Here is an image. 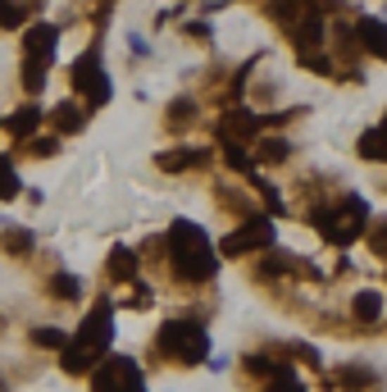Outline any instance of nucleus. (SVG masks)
<instances>
[{
  "instance_id": "nucleus-21",
  "label": "nucleus",
  "mask_w": 387,
  "mask_h": 392,
  "mask_svg": "<svg viewBox=\"0 0 387 392\" xmlns=\"http://www.w3.org/2000/svg\"><path fill=\"white\" fill-rule=\"evenodd\" d=\"M0 392H5V384H0Z\"/></svg>"
},
{
  "instance_id": "nucleus-18",
  "label": "nucleus",
  "mask_w": 387,
  "mask_h": 392,
  "mask_svg": "<svg viewBox=\"0 0 387 392\" xmlns=\"http://www.w3.org/2000/svg\"><path fill=\"white\" fill-rule=\"evenodd\" d=\"M246 369H250V374H260V379H269V374H274V365H269L265 356H246Z\"/></svg>"
},
{
  "instance_id": "nucleus-17",
  "label": "nucleus",
  "mask_w": 387,
  "mask_h": 392,
  "mask_svg": "<svg viewBox=\"0 0 387 392\" xmlns=\"http://www.w3.org/2000/svg\"><path fill=\"white\" fill-rule=\"evenodd\" d=\"M32 246V233H23V228H9V251H27Z\"/></svg>"
},
{
  "instance_id": "nucleus-7",
  "label": "nucleus",
  "mask_w": 387,
  "mask_h": 392,
  "mask_svg": "<svg viewBox=\"0 0 387 392\" xmlns=\"http://www.w3.org/2000/svg\"><path fill=\"white\" fill-rule=\"evenodd\" d=\"M355 37H360L364 51H374L379 60H387V23H383V18H360Z\"/></svg>"
},
{
  "instance_id": "nucleus-22",
  "label": "nucleus",
  "mask_w": 387,
  "mask_h": 392,
  "mask_svg": "<svg viewBox=\"0 0 387 392\" xmlns=\"http://www.w3.org/2000/svg\"><path fill=\"white\" fill-rule=\"evenodd\" d=\"M383 18H387V9H383Z\"/></svg>"
},
{
  "instance_id": "nucleus-20",
  "label": "nucleus",
  "mask_w": 387,
  "mask_h": 392,
  "mask_svg": "<svg viewBox=\"0 0 387 392\" xmlns=\"http://www.w3.org/2000/svg\"><path fill=\"white\" fill-rule=\"evenodd\" d=\"M265 156H269V160H283V156H287V146H283V141H269Z\"/></svg>"
},
{
  "instance_id": "nucleus-8",
  "label": "nucleus",
  "mask_w": 387,
  "mask_h": 392,
  "mask_svg": "<svg viewBox=\"0 0 387 392\" xmlns=\"http://www.w3.org/2000/svg\"><path fill=\"white\" fill-rule=\"evenodd\" d=\"M51 55H55V27H32V37H27V60H37V64H51Z\"/></svg>"
},
{
  "instance_id": "nucleus-4",
  "label": "nucleus",
  "mask_w": 387,
  "mask_h": 392,
  "mask_svg": "<svg viewBox=\"0 0 387 392\" xmlns=\"http://www.w3.org/2000/svg\"><path fill=\"white\" fill-rule=\"evenodd\" d=\"M73 87L82 91V96L91 101V105H105V101H110V78L96 69V55H82V60H77V69H73Z\"/></svg>"
},
{
  "instance_id": "nucleus-5",
  "label": "nucleus",
  "mask_w": 387,
  "mask_h": 392,
  "mask_svg": "<svg viewBox=\"0 0 387 392\" xmlns=\"http://www.w3.org/2000/svg\"><path fill=\"white\" fill-rule=\"evenodd\" d=\"M110 333H114V320H110V305H96L91 315H87V324H82V333H77V342H82L91 356H105V347H110Z\"/></svg>"
},
{
  "instance_id": "nucleus-2",
  "label": "nucleus",
  "mask_w": 387,
  "mask_h": 392,
  "mask_svg": "<svg viewBox=\"0 0 387 392\" xmlns=\"http://www.w3.org/2000/svg\"><path fill=\"white\" fill-rule=\"evenodd\" d=\"M160 347L169 351V356L187 360V365H196V360L210 356V347H205V329H201L196 320H169V324H164V333H160Z\"/></svg>"
},
{
  "instance_id": "nucleus-16",
  "label": "nucleus",
  "mask_w": 387,
  "mask_h": 392,
  "mask_svg": "<svg viewBox=\"0 0 387 392\" xmlns=\"http://www.w3.org/2000/svg\"><path fill=\"white\" fill-rule=\"evenodd\" d=\"M51 283H55L51 288L55 296H77V279H69V274H60V279H51Z\"/></svg>"
},
{
  "instance_id": "nucleus-11",
  "label": "nucleus",
  "mask_w": 387,
  "mask_h": 392,
  "mask_svg": "<svg viewBox=\"0 0 387 392\" xmlns=\"http://www.w3.org/2000/svg\"><path fill=\"white\" fill-rule=\"evenodd\" d=\"M37 119H42V110H37V105H27V110H18L14 119H9V132H14V137H27V132L37 128Z\"/></svg>"
},
{
  "instance_id": "nucleus-10",
  "label": "nucleus",
  "mask_w": 387,
  "mask_h": 392,
  "mask_svg": "<svg viewBox=\"0 0 387 392\" xmlns=\"http://www.w3.org/2000/svg\"><path fill=\"white\" fill-rule=\"evenodd\" d=\"M132 270H137V255H132L128 246H119V251L110 255V274H114L119 283H128V279H132Z\"/></svg>"
},
{
  "instance_id": "nucleus-3",
  "label": "nucleus",
  "mask_w": 387,
  "mask_h": 392,
  "mask_svg": "<svg viewBox=\"0 0 387 392\" xmlns=\"http://www.w3.org/2000/svg\"><path fill=\"white\" fill-rule=\"evenodd\" d=\"M96 392H146V379H141V365L132 356H105V365H96L91 374Z\"/></svg>"
},
{
  "instance_id": "nucleus-15",
  "label": "nucleus",
  "mask_w": 387,
  "mask_h": 392,
  "mask_svg": "<svg viewBox=\"0 0 387 392\" xmlns=\"http://www.w3.org/2000/svg\"><path fill=\"white\" fill-rule=\"evenodd\" d=\"M23 23V9L9 5V0H0V27H18Z\"/></svg>"
},
{
  "instance_id": "nucleus-19",
  "label": "nucleus",
  "mask_w": 387,
  "mask_h": 392,
  "mask_svg": "<svg viewBox=\"0 0 387 392\" xmlns=\"http://www.w3.org/2000/svg\"><path fill=\"white\" fill-rule=\"evenodd\" d=\"M55 119H60V128H77V123H82V119H77V114L69 110V105H64V110H60V114H55Z\"/></svg>"
},
{
  "instance_id": "nucleus-9",
  "label": "nucleus",
  "mask_w": 387,
  "mask_h": 392,
  "mask_svg": "<svg viewBox=\"0 0 387 392\" xmlns=\"http://www.w3.org/2000/svg\"><path fill=\"white\" fill-rule=\"evenodd\" d=\"M355 320H364V324H379L383 320V296L374 292V288L355 296Z\"/></svg>"
},
{
  "instance_id": "nucleus-14",
  "label": "nucleus",
  "mask_w": 387,
  "mask_h": 392,
  "mask_svg": "<svg viewBox=\"0 0 387 392\" xmlns=\"http://www.w3.org/2000/svg\"><path fill=\"white\" fill-rule=\"evenodd\" d=\"M32 342H37V347H64L69 338H64L60 329H37V333H32Z\"/></svg>"
},
{
  "instance_id": "nucleus-6",
  "label": "nucleus",
  "mask_w": 387,
  "mask_h": 392,
  "mask_svg": "<svg viewBox=\"0 0 387 392\" xmlns=\"http://www.w3.org/2000/svg\"><path fill=\"white\" fill-rule=\"evenodd\" d=\"M364 219H369V206H364L360 196H351L342 206V219H324V233L333 237V242H351L355 228H364Z\"/></svg>"
},
{
  "instance_id": "nucleus-12",
  "label": "nucleus",
  "mask_w": 387,
  "mask_h": 392,
  "mask_svg": "<svg viewBox=\"0 0 387 392\" xmlns=\"http://www.w3.org/2000/svg\"><path fill=\"white\" fill-rule=\"evenodd\" d=\"M0 196H18V178H14V165H9L5 156H0Z\"/></svg>"
},
{
  "instance_id": "nucleus-13",
  "label": "nucleus",
  "mask_w": 387,
  "mask_h": 392,
  "mask_svg": "<svg viewBox=\"0 0 387 392\" xmlns=\"http://www.w3.org/2000/svg\"><path fill=\"white\" fill-rule=\"evenodd\" d=\"M42 82H46V64L27 60V69H23V87H27V91H42Z\"/></svg>"
},
{
  "instance_id": "nucleus-1",
  "label": "nucleus",
  "mask_w": 387,
  "mask_h": 392,
  "mask_svg": "<svg viewBox=\"0 0 387 392\" xmlns=\"http://www.w3.org/2000/svg\"><path fill=\"white\" fill-rule=\"evenodd\" d=\"M173 270L191 283H205L210 274H215V246H210V237L201 233L191 219H178V224H173Z\"/></svg>"
}]
</instances>
